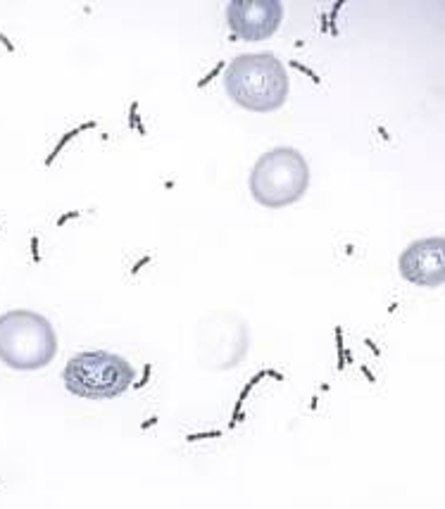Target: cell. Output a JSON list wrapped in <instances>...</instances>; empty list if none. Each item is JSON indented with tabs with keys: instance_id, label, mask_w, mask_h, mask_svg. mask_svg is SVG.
Returning a JSON list of instances; mask_svg holds the SVG:
<instances>
[{
	"instance_id": "6",
	"label": "cell",
	"mask_w": 445,
	"mask_h": 509,
	"mask_svg": "<svg viewBox=\"0 0 445 509\" xmlns=\"http://www.w3.org/2000/svg\"><path fill=\"white\" fill-rule=\"evenodd\" d=\"M398 271L419 288H441L445 281V240L441 236L410 243L400 252Z\"/></svg>"
},
{
	"instance_id": "18",
	"label": "cell",
	"mask_w": 445,
	"mask_h": 509,
	"mask_svg": "<svg viewBox=\"0 0 445 509\" xmlns=\"http://www.w3.org/2000/svg\"><path fill=\"white\" fill-rule=\"evenodd\" d=\"M148 262H150V255H145V257H143V260H138V262H136V267H133V269H131V274H133V276H136V274H138V269H141L143 264H148Z\"/></svg>"
},
{
	"instance_id": "7",
	"label": "cell",
	"mask_w": 445,
	"mask_h": 509,
	"mask_svg": "<svg viewBox=\"0 0 445 509\" xmlns=\"http://www.w3.org/2000/svg\"><path fill=\"white\" fill-rule=\"evenodd\" d=\"M96 126H98V121L96 119H91V121H86V124H79V126H76V129H72V131H67L65 136H62V138H60V141H57V145H55L53 150H50V155H48V157H45V167H53V162L55 160H57V155H60V152H62V148H65L67 143L72 141V138H76V136H79V133H81V131H88V129H96Z\"/></svg>"
},
{
	"instance_id": "1",
	"label": "cell",
	"mask_w": 445,
	"mask_h": 509,
	"mask_svg": "<svg viewBox=\"0 0 445 509\" xmlns=\"http://www.w3.org/2000/svg\"><path fill=\"white\" fill-rule=\"evenodd\" d=\"M224 91L238 107L267 114L286 105L291 81L274 53H245L224 67Z\"/></svg>"
},
{
	"instance_id": "19",
	"label": "cell",
	"mask_w": 445,
	"mask_h": 509,
	"mask_svg": "<svg viewBox=\"0 0 445 509\" xmlns=\"http://www.w3.org/2000/svg\"><path fill=\"white\" fill-rule=\"evenodd\" d=\"M364 345L369 347L371 352H374V355H376V357H379L381 355V350H379V345H376V343H374V340H369V338H367V340H364Z\"/></svg>"
},
{
	"instance_id": "12",
	"label": "cell",
	"mask_w": 445,
	"mask_h": 509,
	"mask_svg": "<svg viewBox=\"0 0 445 509\" xmlns=\"http://www.w3.org/2000/svg\"><path fill=\"white\" fill-rule=\"evenodd\" d=\"M219 431H205V433H188L186 435V443H196V440H212V438H219Z\"/></svg>"
},
{
	"instance_id": "13",
	"label": "cell",
	"mask_w": 445,
	"mask_h": 509,
	"mask_svg": "<svg viewBox=\"0 0 445 509\" xmlns=\"http://www.w3.org/2000/svg\"><path fill=\"white\" fill-rule=\"evenodd\" d=\"M224 62H217V67H215V69H212V72H210V74H205L203 76V79H200V81H198V88H205L207 84H210V81H212V79H215V76L219 74V72H222V69H224Z\"/></svg>"
},
{
	"instance_id": "5",
	"label": "cell",
	"mask_w": 445,
	"mask_h": 509,
	"mask_svg": "<svg viewBox=\"0 0 445 509\" xmlns=\"http://www.w3.org/2000/svg\"><path fill=\"white\" fill-rule=\"evenodd\" d=\"M283 19L281 0H231L226 5V22L236 41H267L279 31Z\"/></svg>"
},
{
	"instance_id": "20",
	"label": "cell",
	"mask_w": 445,
	"mask_h": 509,
	"mask_svg": "<svg viewBox=\"0 0 445 509\" xmlns=\"http://www.w3.org/2000/svg\"><path fill=\"white\" fill-rule=\"evenodd\" d=\"M359 371L367 376V381H369V383H374V381H376V379H374V374L369 371V367H364V364H362V367H359Z\"/></svg>"
},
{
	"instance_id": "14",
	"label": "cell",
	"mask_w": 445,
	"mask_h": 509,
	"mask_svg": "<svg viewBox=\"0 0 445 509\" xmlns=\"http://www.w3.org/2000/svg\"><path fill=\"white\" fill-rule=\"evenodd\" d=\"M150 374H152V364H145V367H143V379H141V381H133V388L141 390L143 386H145V383L150 381Z\"/></svg>"
},
{
	"instance_id": "15",
	"label": "cell",
	"mask_w": 445,
	"mask_h": 509,
	"mask_svg": "<svg viewBox=\"0 0 445 509\" xmlns=\"http://www.w3.org/2000/svg\"><path fill=\"white\" fill-rule=\"evenodd\" d=\"M38 236H31V257H33V262L36 264H41V250H38Z\"/></svg>"
},
{
	"instance_id": "4",
	"label": "cell",
	"mask_w": 445,
	"mask_h": 509,
	"mask_svg": "<svg viewBox=\"0 0 445 509\" xmlns=\"http://www.w3.org/2000/svg\"><path fill=\"white\" fill-rule=\"evenodd\" d=\"M62 379L65 388L76 398L112 400L133 386L136 369L119 355L105 350H84L67 362Z\"/></svg>"
},
{
	"instance_id": "16",
	"label": "cell",
	"mask_w": 445,
	"mask_h": 509,
	"mask_svg": "<svg viewBox=\"0 0 445 509\" xmlns=\"http://www.w3.org/2000/svg\"><path fill=\"white\" fill-rule=\"evenodd\" d=\"M76 217H81V212L79 209H74V212H69V214H62V217L57 219V226H65L69 219H76Z\"/></svg>"
},
{
	"instance_id": "11",
	"label": "cell",
	"mask_w": 445,
	"mask_h": 509,
	"mask_svg": "<svg viewBox=\"0 0 445 509\" xmlns=\"http://www.w3.org/2000/svg\"><path fill=\"white\" fill-rule=\"evenodd\" d=\"M291 67H293V69H298V72H303L305 76H307V79H312V81H315L317 86H319V84H322V79H319V76L315 74V72H312V69H310V67H305L303 62H298V60H291Z\"/></svg>"
},
{
	"instance_id": "10",
	"label": "cell",
	"mask_w": 445,
	"mask_h": 509,
	"mask_svg": "<svg viewBox=\"0 0 445 509\" xmlns=\"http://www.w3.org/2000/svg\"><path fill=\"white\" fill-rule=\"evenodd\" d=\"M129 126L133 131H138V133H145V126H143V121H138V102L133 100L131 102V109H129Z\"/></svg>"
},
{
	"instance_id": "21",
	"label": "cell",
	"mask_w": 445,
	"mask_h": 509,
	"mask_svg": "<svg viewBox=\"0 0 445 509\" xmlns=\"http://www.w3.org/2000/svg\"><path fill=\"white\" fill-rule=\"evenodd\" d=\"M155 423H157V416H150L148 421L141 423V428H143V431H148V428H150V426H155Z\"/></svg>"
},
{
	"instance_id": "9",
	"label": "cell",
	"mask_w": 445,
	"mask_h": 509,
	"mask_svg": "<svg viewBox=\"0 0 445 509\" xmlns=\"http://www.w3.org/2000/svg\"><path fill=\"white\" fill-rule=\"evenodd\" d=\"M336 357H338V371L345 369V345H343V328L336 326Z\"/></svg>"
},
{
	"instance_id": "8",
	"label": "cell",
	"mask_w": 445,
	"mask_h": 509,
	"mask_svg": "<svg viewBox=\"0 0 445 509\" xmlns=\"http://www.w3.org/2000/svg\"><path fill=\"white\" fill-rule=\"evenodd\" d=\"M262 379H264V371H260V374H255V376H252V379H250L248 383H245V388L240 390V398L236 400V407H233V419H231V426H236L238 421H243V419H245V414L240 412V409H243V405H245V400H248L250 390L255 388V386H257V383H260Z\"/></svg>"
},
{
	"instance_id": "2",
	"label": "cell",
	"mask_w": 445,
	"mask_h": 509,
	"mask_svg": "<svg viewBox=\"0 0 445 509\" xmlns=\"http://www.w3.org/2000/svg\"><path fill=\"white\" fill-rule=\"evenodd\" d=\"M252 200L269 209L298 203L310 188V164L298 148L279 145L262 152L248 176Z\"/></svg>"
},
{
	"instance_id": "3",
	"label": "cell",
	"mask_w": 445,
	"mask_h": 509,
	"mask_svg": "<svg viewBox=\"0 0 445 509\" xmlns=\"http://www.w3.org/2000/svg\"><path fill=\"white\" fill-rule=\"evenodd\" d=\"M57 355L53 324L31 309L0 314V362L14 371H38Z\"/></svg>"
},
{
	"instance_id": "17",
	"label": "cell",
	"mask_w": 445,
	"mask_h": 509,
	"mask_svg": "<svg viewBox=\"0 0 445 509\" xmlns=\"http://www.w3.org/2000/svg\"><path fill=\"white\" fill-rule=\"evenodd\" d=\"M0 43L5 45V48H7L10 53H14V45H12V41H10V38H7V36H5L2 31H0Z\"/></svg>"
}]
</instances>
